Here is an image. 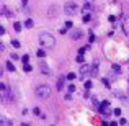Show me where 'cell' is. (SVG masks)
Masks as SVG:
<instances>
[{"mask_svg":"<svg viewBox=\"0 0 129 126\" xmlns=\"http://www.w3.org/2000/svg\"><path fill=\"white\" fill-rule=\"evenodd\" d=\"M12 46H13V47H16V49H18V47H20V43L16 41V39H12Z\"/></svg>","mask_w":129,"mask_h":126,"instance_id":"21","label":"cell"},{"mask_svg":"<svg viewBox=\"0 0 129 126\" xmlns=\"http://www.w3.org/2000/svg\"><path fill=\"white\" fill-rule=\"evenodd\" d=\"M83 21H85V23H88V21H90V13H88V15H85V16H83Z\"/></svg>","mask_w":129,"mask_h":126,"instance_id":"24","label":"cell"},{"mask_svg":"<svg viewBox=\"0 0 129 126\" xmlns=\"http://www.w3.org/2000/svg\"><path fill=\"white\" fill-rule=\"evenodd\" d=\"M79 74H80V77H88V75H91V66H88V64H82V66H80Z\"/></svg>","mask_w":129,"mask_h":126,"instance_id":"5","label":"cell"},{"mask_svg":"<svg viewBox=\"0 0 129 126\" xmlns=\"http://www.w3.org/2000/svg\"><path fill=\"white\" fill-rule=\"evenodd\" d=\"M64 12H66V15L72 16V15H75V13L79 12V7H77V3H74V2H67L66 5H64Z\"/></svg>","mask_w":129,"mask_h":126,"instance_id":"3","label":"cell"},{"mask_svg":"<svg viewBox=\"0 0 129 126\" xmlns=\"http://www.w3.org/2000/svg\"><path fill=\"white\" fill-rule=\"evenodd\" d=\"M25 26H26V28H33V26H35V21H33L31 18H28V20L25 21Z\"/></svg>","mask_w":129,"mask_h":126,"instance_id":"12","label":"cell"},{"mask_svg":"<svg viewBox=\"0 0 129 126\" xmlns=\"http://www.w3.org/2000/svg\"><path fill=\"white\" fill-rule=\"evenodd\" d=\"M5 66H7V70H15V66H13V64L10 62V61H8V62L5 64Z\"/></svg>","mask_w":129,"mask_h":126,"instance_id":"17","label":"cell"},{"mask_svg":"<svg viewBox=\"0 0 129 126\" xmlns=\"http://www.w3.org/2000/svg\"><path fill=\"white\" fill-rule=\"evenodd\" d=\"M21 126H29V124L28 123H21Z\"/></svg>","mask_w":129,"mask_h":126,"instance_id":"32","label":"cell"},{"mask_svg":"<svg viewBox=\"0 0 129 126\" xmlns=\"http://www.w3.org/2000/svg\"><path fill=\"white\" fill-rule=\"evenodd\" d=\"M47 15H49L51 18H52V16H57L59 15V7L57 5H51L49 10H47Z\"/></svg>","mask_w":129,"mask_h":126,"instance_id":"7","label":"cell"},{"mask_svg":"<svg viewBox=\"0 0 129 126\" xmlns=\"http://www.w3.org/2000/svg\"><path fill=\"white\" fill-rule=\"evenodd\" d=\"M110 126H118V123H116V121H111V123H110Z\"/></svg>","mask_w":129,"mask_h":126,"instance_id":"31","label":"cell"},{"mask_svg":"<svg viewBox=\"0 0 129 126\" xmlns=\"http://www.w3.org/2000/svg\"><path fill=\"white\" fill-rule=\"evenodd\" d=\"M13 28H15V31H21V23H18V21H15V25H13Z\"/></svg>","mask_w":129,"mask_h":126,"instance_id":"14","label":"cell"},{"mask_svg":"<svg viewBox=\"0 0 129 126\" xmlns=\"http://www.w3.org/2000/svg\"><path fill=\"white\" fill-rule=\"evenodd\" d=\"M113 70H118V72H119V70H121V67L118 66V64H114V66H113Z\"/></svg>","mask_w":129,"mask_h":126,"instance_id":"28","label":"cell"},{"mask_svg":"<svg viewBox=\"0 0 129 126\" xmlns=\"http://www.w3.org/2000/svg\"><path fill=\"white\" fill-rule=\"evenodd\" d=\"M82 12L85 13V15H88V13L91 12V5H90V3H85V5H83V8H82Z\"/></svg>","mask_w":129,"mask_h":126,"instance_id":"11","label":"cell"},{"mask_svg":"<svg viewBox=\"0 0 129 126\" xmlns=\"http://www.w3.org/2000/svg\"><path fill=\"white\" fill-rule=\"evenodd\" d=\"M12 59H13V61H16V59H20V56H18V54H15V53H13V54H12Z\"/></svg>","mask_w":129,"mask_h":126,"instance_id":"26","label":"cell"},{"mask_svg":"<svg viewBox=\"0 0 129 126\" xmlns=\"http://www.w3.org/2000/svg\"><path fill=\"white\" fill-rule=\"evenodd\" d=\"M66 79H67V77H64V75H60L59 79H57V84H56L57 90H62V88H64V80H66Z\"/></svg>","mask_w":129,"mask_h":126,"instance_id":"9","label":"cell"},{"mask_svg":"<svg viewBox=\"0 0 129 126\" xmlns=\"http://www.w3.org/2000/svg\"><path fill=\"white\" fill-rule=\"evenodd\" d=\"M36 54H38V57H44V56H46L44 49H38V53H36Z\"/></svg>","mask_w":129,"mask_h":126,"instance_id":"19","label":"cell"},{"mask_svg":"<svg viewBox=\"0 0 129 126\" xmlns=\"http://www.w3.org/2000/svg\"><path fill=\"white\" fill-rule=\"evenodd\" d=\"M38 39H39V44H41L43 47H47V49H51V47L56 46V39H54V36L51 35V33H47V31L39 33Z\"/></svg>","mask_w":129,"mask_h":126,"instance_id":"1","label":"cell"},{"mask_svg":"<svg viewBox=\"0 0 129 126\" xmlns=\"http://www.w3.org/2000/svg\"><path fill=\"white\" fill-rule=\"evenodd\" d=\"M31 69H33V67L29 66V64H25V66H23V70H25V72H29Z\"/></svg>","mask_w":129,"mask_h":126,"instance_id":"18","label":"cell"},{"mask_svg":"<svg viewBox=\"0 0 129 126\" xmlns=\"http://www.w3.org/2000/svg\"><path fill=\"white\" fill-rule=\"evenodd\" d=\"M67 90L72 93V92H75V87H74V85H69V88H67Z\"/></svg>","mask_w":129,"mask_h":126,"instance_id":"25","label":"cell"},{"mask_svg":"<svg viewBox=\"0 0 129 126\" xmlns=\"http://www.w3.org/2000/svg\"><path fill=\"white\" fill-rule=\"evenodd\" d=\"M51 87L49 85H39L38 88H36V97L41 98V100H46V98L51 97Z\"/></svg>","mask_w":129,"mask_h":126,"instance_id":"2","label":"cell"},{"mask_svg":"<svg viewBox=\"0 0 129 126\" xmlns=\"http://www.w3.org/2000/svg\"><path fill=\"white\" fill-rule=\"evenodd\" d=\"M101 82H103V85H106V87H110V82H108L106 79H103V80H101Z\"/></svg>","mask_w":129,"mask_h":126,"instance_id":"29","label":"cell"},{"mask_svg":"<svg viewBox=\"0 0 129 126\" xmlns=\"http://www.w3.org/2000/svg\"><path fill=\"white\" fill-rule=\"evenodd\" d=\"M21 61H23V64H28V61H29V56H28V54H25V56L21 57Z\"/></svg>","mask_w":129,"mask_h":126,"instance_id":"20","label":"cell"},{"mask_svg":"<svg viewBox=\"0 0 129 126\" xmlns=\"http://www.w3.org/2000/svg\"><path fill=\"white\" fill-rule=\"evenodd\" d=\"M33 113H35V115H39L41 111H39V108H35V110H33Z\"/></svg>","mask_w":129,"mask_h":126,"instance_id":"30","label":"cell"},{"mask_svg":"<svg viewBox=\"0 0 129 126\" xmlns=\"http://www.w3.org/2000/svg\"><path fill=\"white\" fill-rule=\"evenodd\" d=\"M39 70H41L44 75H51V69L47 67L46 62H41V64H39Z\"/></svg>","mask_w":129,"mask_h":126,"instance_id":"8","label":"cell"},{"mask_svg":"<svg viewBox=\"0 0 129 126\" xmlns=\"http://www.w3.org/2000/svg\"><path fill=\"white\" fill-rule=\"evenodd\" d=\"M21 2H23V3H25V5H26V3H28V0H21Z\"/></svg>","mask_w":129,"mask_h":126,"instance_id":"33","label":"cell"},{"mask_svg":"<svg viewBox=\"0 0 129 126\" xmlns=\"http://www.w3.org/2000/svg\"><path fill=\"white\" fill-rule=\"evenodd\" d=\"M98 110H100L101 113L105 115V116H110V115H111V110H110V102H108V100L101 102V103L98 105Z\"/></svg>","mask_w":129,"mask_h":126,"instance_id":"4","label":"cell"},{"mask_svg":"<svg viewBox=\"0 0 129 126\" xmlns=\"http://www.w3.org/2000/svg\"><path fill=\"white\" fill-rule=\"evenodd\" d=\"M0 126H13V123L7 116H2V118H0Z\"/></svg>","mask_w":129,"mask_h":126,"instance_id":"10","label":"cell"},{"mask_svg":"<svg viewBox=\"0 0 129 126\" xmlns=\"http://www.w3.org/2000/svg\"><path fill=\"white\" fill-rule=\"evenodd\" d=\"M113 113H114V115H116V116H119V115H121V110H119V108H116V110H114V111H113Z\"/></svg>","mask_w":129,"mask_h":126,"instance_id":"27","label":"cell"},{"mask_svg":"<svg viewBox=\"0 0 129 126\" xmlns=\"http://www.w3.org/2000/svg\"><path fill=\"white\" fill-rule=\"evenodd\" d=\"M75 59H77V62H83V54H79Z\"/></svg>","mask_w":129,"mask_h":126,"instance_id":"22","label":"cell"},{"mask_svg":"<svg viewBox=\"0 0 129 126\" xmlns=\"http://www.w3.org/2000/svg\"><path fill=\"white\" fill-rule=\"evenodd\" d=\"M2 13H3L5 16H12V13L8 12V8H7V7H2Z\"/></svg>","mask_w":129,"mask_h":126,"instance_id":"16","label":"cell"},{"mask_svg":"<svg viewBox=\"0 0 129 126\" xmlns=\"http://www.w3.org/2000/svg\"><path fill=\"white\" fill-rule=\"evenodd\" d=\"M77 79V75L74 72H70V74H67V80H70V82H72V80H75Z\"/></svg>","mask_w":129,"mask_h":126,"instance_id":"15","label":"cell"},{"mask_svg":"<svg viewBox=\"0 0 129 126\" xmlns=\"http://www.w3.org/2000/svg\"><path fill=\"white\" fill-rule=\"evenodd\" d=\"M64 26H66V28H62V30H60V33H66L67 30H70V28H72V21H67Z\"/></svg>","mask_w":129,"mask_h":126,"instance_id":"13","label":"cell"},{"mask_svg":"<svg viewBox=\"0 0 129 126\" xmlns=\"http://www.w3.org/2000/svg\"><path fill=\"white\" fill-rule=\"evenodd\" d=\"M85 88H87V90H90V88H91V82H90V80H87V82H85Z\"/></svg>","mask_w":129,"mask_h":126,"instance_id":"23","label":"cell"},{"mask_svg":"<svg viewBox=\"0 0 129 126\" xmlns=\"http://www.w3.org/2000/svg\"><path fill=\"white\" fill-rule=\"evenodd\" d=\"M82 36H83V30H80V28H75L70 31V39H80Z\"/></svg>","mask_w":129,"mask_h":126,"instance_id":"6","label":"cell"}]
</instances>
